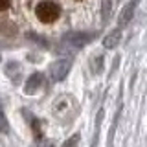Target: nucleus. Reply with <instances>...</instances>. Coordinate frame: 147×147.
I'll return each instance as SVG.
<instances>
[{
	"mask_svg": "<svg viewBox=\"0 0 147 147\" xmlns=\"http://www.w3.org/2000/svg\"><path fill=\"white\" fill-rule=\"evenodd\" d=\"M35 17L39 22L42 24H53L61 18V13H63V7L57 0H39L35 4Z\"/></svg>",
	"mask_w": 147,
	"mask_h": 147,
	"instance_id": "nucleus-1",
	"label": "nucleus"
},
{
	"mask_svg": "<svg viewBox=\"0 0 147 147\" xmlns=\"http://www.w3.org/2000/svg\"><path fill=\"white\" fill-rule=\"evenodd\" d=\"M68 72H70V61H66V59H59L50 66V74H52L53 81H63L68 76Z\"/></svg>",
	"mask_w": 147,
	"mask_h": 147,
	"instance_id": "nucleus-2",
	"label": "nucleus"
},
{
	"mask_svg": "<svg viewBox=\"0 0 147 147\" xmlns=\"http://www.w3.org/2000/svg\"><path fill=\"white\" fill-rule=\"evenodd\" d=\"M138 6V0H131V2L127 4L125 7H123V11L119 13V18H118V28H123L127 24L129 20L132 18V15H134V9Z\"/></svg>",
	"mask_w": 147,
	"mask_h": 147,
	"instance_id": "nucleus-3",
	"label": "nucleus"
},
{
	"mask_svg": "<svg viewBox=\"0 0 147 147\" xmlns=\"http://www.w3.org/2000/svg\"><path fill=\"white\" fill-rule=\"evenodd\" d=\"M40 83H42V76H40V74H33V76H30V79H28L26 85H24V92H26V94H33V92L40 86Z\"/></svg>",
	"mask_w": 147,
	"mask_h": 147,
	"instance_id": "nucleus-4",
	"label": "nucleus"
},
{
	"mask_svg": "<svg viewBox=\"0 0 147 147\" xmlns=\"http://www.w3.org/2000/svg\"><path fill=\"white\" fill-rule=\"evenodd\" d=\"M119 37H121V28H116V30H112L107 37H105L103 46L105 48H114V46L119 42Z\"/></svg>",
	"mask_w": 147,
	"mask_h": 147,
	"instance_id": "nucleus-5",
	"label": "nucleus"
},
{
	"mask_svg": "<svg viewBox=\"0 0 147 147\" xmlns=\"http://www.w3.org/2000/svg\"><path fill=\"white\" fill-rule=\"evenodd\" d=\"M7 132H9V123L6 119V114H4L2 103H0V134H7Z\"/></svg>",
	"mask_w": 147,
	"mask_h": 147,
	"instance_id": "nucleus-6",
	"label": "nucleus"
},
{
	"mask_svg": "<svg viewBox=\"0 0 147 147\" xmlns=\"http://www.w3.org/2000/svg\"><path fill=\"white\" fill-rule=\"evenodd\" d=\"M77 142H79V134H74L70 140L64 142V145H63V147H77Z\"/></svg>",
	"mask_w": 147,
	"mask_h": 147,
	"instance_id": "nucleus-7",
	"label": "nucleus"
},
{
	"mask_svg": "<svg viewBox=\"0 0 147 147\" xmlns=\"http://www.w3.org/2000/svg\"><path fill=\"white\" fill-rule=\"evenodd\" d=\"M9 7H11V0H0V13L7 11Z\"/></svg>",
	"mask_w": 147,
	"mask_h": 147,
	"instance_id": "nucleus-8",
	"label": "nucleus"
},
{
	"mask_svg": "<svg viewBox=\"0 0 147 147\" xmlns=\"http://www.w3.org/2000/svg\"><path fill=\"white\" fill-rule=\"evenodd\" d=\"M70 2H76V4H83V2H86V0H70Z\"/></svg>",
	"mask_w": 147,
	"mask_h": 147,
	"instance_id": "nucleus-9",
	"label": "nucleus"
}]
</instances>
